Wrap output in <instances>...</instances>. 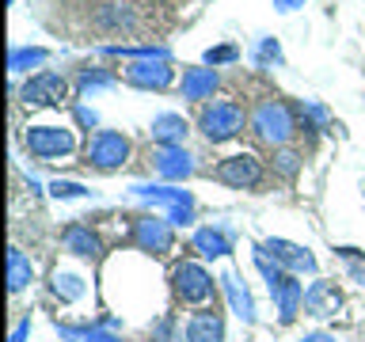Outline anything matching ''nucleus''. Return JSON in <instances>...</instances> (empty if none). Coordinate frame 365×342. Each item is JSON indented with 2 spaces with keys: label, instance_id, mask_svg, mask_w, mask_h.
Listing matches in <instances>:
<instances>
[{
  "label": "nucleus",
  "instance_id": "1",
  "mask_svg": "<svg viewBox=\"0 0 365 342\" xmlns=\"http://www.w3.org/2000/svg\"><path fill=\"white\" fill-rule=\"evenodd\" d=\"M194 0H38L42 19L73 38H145L164 34Z\"/></svg>",
  "mask_w": 365,
  "mask_h": 342
},
{
  "label": "nucleus",
  "instance_id": "2",
  "mask_svg": "<svg viewBox=\"0 0 365 342\" xmlns=\"http://www.w3.org/2000/svg\"><path fill=\"white\" fill-rule=\"evenodd\" d=\"M297 114L289 110V103L278 99V95H262L251 103L247 110V133L255 137L259 145H270V148H282L297 137Z\"/></svg>",
  "mask_w": 365,
  "mask_h": 342
},
{
  "label": "nucleus",
  "instance_id": "3",
  "mask_svg": "<svg viewBox=\"0 0 365 342\" xmlns=\"http://www.w3.org/2000/svg\"><path fill=\"white\" fill-rule=\"evenodd\" d=\"M198 130L205 133V141L225 145V141H232V137H240L247 130V110L232 99H213V103H205L202 114H198Z\"/></svg>",
  "mask_w": 365,
  "mask_h": 342
},
{
  "label": "nucleus",
  "instance_id": "4",
  "mask_svg": "<svg viewBox=\"0 0 365 342\" xmlns=\"http://www.w3.org/2000/svg\"><path fill=\"white\" fill-rule=\"evenodd\" d=\"M210 175L217 182L232 190H259L267 182V171H262V160L251 156V152H236V156H225L217 167H210Z\"/></svg>",
  "mask_w": 365,
  "mask_h": 342
},
{
  "label": "nucleus",
  "instance_id": "5",
  "mask_svg": "<svg viewBox=\"0 0 365 342\" xmlns=\"http://www.w3.org/2000/svg\"><path fill=\"white\" fill-rule=\"evenodd\" d=\"M23 145L38 160H57V156H68L76 148V133L65 130V125H31L23 133Z\"/></svg>",
  "mask_w": 365,
  "mask_h": 342
},
{
  "label": "nucleus",
  "instance_id": "6",
  "mask_svg": "<svg viewBox=\"0 0 365 342\" xmlns=\"http://www.w3.org/2000/svg\"><path fill=\"white\" fill-rule=\"evenodd\" d=\"M88 167H99V171H114L130 160V137L125 133H114V130H99L96 137L88 141Z\"/></svg>",
  "mask_w": 365,
  "mask_h": 342
},
{
  "label": "nucleus",
  "instance_id": "7",
  "mask_svg": "<svg viewBox=\"0 0 365 342\" xmlns=\"http://www.w3.org/2000/svg\"><path fill=\"white\" fill-rule=\"evenodd\" d=\"M65 99H68V80L61 73H38L19 91L23 107H61Z\"/></svg>",
  "mask_w": 365,
  "mask_h": 342
},
{
  "label": "nucleus",
  "instance_id": "8",
  "mask_svg": "<svg viewBox=\"0 0 365 342\" xmlns=\"http://www.w3.org/2000/svg\"><path fill=\"white\" fill-rule=\"evenodd\" d=\"M171 285H175V296L182 304H205L213 296V278L198 266V262H179V266L171 270Z\"/></svg>",
  "mask_w": 365,
  "mask_h": 342
},
{
  "label": "nucleus",
  "instance_id": "9",
  "mask_svg": "<svg viewBox=\"0 0 365 342\" xmlns=\"http://www.w3.org/2000/svg\"><path fill=\"white\" fill-rule=\"evenodd\" d=\"M137 198L153 202V205H168L171 209V221L175 224H190L194 221V198L187 190H171V187H145V182H133L130 187Z\"/></svg>",
  "mask_w": 365,
  "mask_h": 342
},
{
  "label": "nucleus",
  "instance_id": "10",
  "mask_svg": "<svg viewBox=\"0 0 365 342\" xmlns=\"http://www.w3.org/2000/svg\"><path fill=\"white\" fill-rule=\"evenodd\" d=\"M125 80L137 88H168L171 84V65L168 57H137V61L125 65Z\"/></svg>",
  "mask_w": 365,
  "mask_h": 342
},
{
  "label": "nucleus",
  "instance_id": "11",
  "mask_svg": "<svg viewBox=\"0 0 365 342\" xmlns=\"http://www.w3.org/2000/svg\"><path fill=\"white\" fill-rule=\"evenodd\" d=\"M133 244L141 251H153V255H168L171 244H175V236H171V228L164 221H156V217H141V221L133 224Z\"/></svg>",
  "mask_w": 365,
  "mask_h": 342
},
{
  "label": "nucleus",
  "instance_id": "12",
  "mask_svg": "<svg viewBox=\"0 0 365 342\" xmlns=\"http://www.w3.org/2000/svg\"><path fill=\"white\" fill-rule=\"evenodd\" d=\"M148 160H153V167H156V175H164V179H187L194 164H190V152L182 145H160L148 152Z\"/></svg>",
  "mask_w": 365,
  "mask_h": 342
},
{
  "label": "nucleus",
  "instance_id": "13",
  "mask_svg": "<svg viewBox=\"0 0 365 342\" xmlns=\"http://www.w3.org/2000/svg\"><path fill=\"white\" fill-rule=\"evenodd\" d=\"M262 251L278 262V266H285L289 274H304V270H316V259L308 255L304 247H297V244H285V239H267L262 244Z\"/></svg>",
  "mask_w": 365,
  "mask_h": 342
},
{
  "label": "nucleus",
  "instance_id": "14",
  "mask_svg": "<svg viewBox=\"0 0 365 342\" xmlns=\"http://www.w3.org/2000/svg\"><path fill=\"white\" fill-rule=\"evenodd\" d=\"M270 296L282 308V323H289L297 316V308L304 304V289H301V281H293V274H282L278 281H270Z\"/></svg>",
  "mask_w": 365,
  "mask_h": 342
},
{
  "label": "nucleus",
  "instance_id": "15",
  "mask_svg": "<svg viewBox=\"0 0 365 342\" xmlns=\"http://www.w3.org/2000/svg\"><path fill=\"white\" fill-rule=\"evenodd\" d=\"M304 308H308V316H335V308H339L335 285L331 281H312L304 289Z\"/></svg>",
  "mask_w": 365,
  "mask_h": 342
},
{
  "label": "nucleus",
  "instance_id": "16",
  "mask_svg": "<svg viewBox=\"0 0 365 342\" xmlns=\"http://www.w3.org/2000/svg\"><path fill=\"white\" fill-rule=\"evenodd\" d=\"M221 338H225V327L217 312H194L187 319V342H221Z\"/></svg>",
  "mask_w": 365,
  "mask_h": 342
},
{
  "label": "nucleus",
  "instance_id": "17",
  "mask_svg": "<svg viewBox=\"0 0 365 342\" xmlns=\"http://www.w3.org/2000/svg\"><path fill=\"white\" fill-rule=\"evenodd\" d=\"M217 84H221V80H217L213 68H187L179 91H182V99H205V95L217 91Z\"/></svg>",
  "mask_w": 365,
  "mask_h": 342
},
{
  "label": "nucleus",
  "instance_id": "18",
  "mask_svg": "<svg viewBox=\"0 0 365 342\" xmlns=\"http://www.w3.org/2000/svg\"><path fill=\"white\" fill-rule=\"evenodd\" d=\"M61 244L73 251V255H80V259H96L99 255V236L91 232L88 224H68L61 232Z\"/></svg>",
  "mask_w": 365,
  "mask_h": 342
},
{
  "label": "nucleus",
  "instance_id": "19",
  "mask_svg": "<svg viewBox=\"0 0 365 342\" xmlns=\"http://www.w3.org/2000/svg\"><path fill=\"white\" fill-rule=\"evenodd\" d=\"M182 137H187V122H182L179 114H156V118H153V141H160V145H182Z\"/></svg>",
  "mask_w": 365,
  "mask_h": 342
},
{
  "label": "nucleus",
  "instance_id": "20",
  "mask_svg": "<svg viewBox=\"0 0 365 342\" xmlns=\"http://www.w3.org/2000/svg\"><path fill=\"white\" fill-rule=\"evenodd\" d=\"M225 293H228V301H232V312L244 319V323H255V308H251V296H247V289L240 285V278L236 274H225Z\"/></svg>",
  "mask_w": 365,
  "mask_h": 342
},
{
  "label": "nucleus",
  "instance_id": "21",
  "mask_svg": "<svg viewBox=\"0 0 365 342\" xmlns=\"http://www.w3.org/2000/svg\"><path fill=\"white\" fill-rule=\"evenodd\" d=\"M34 278V266H31V259L23 255L19 247H11L8 251V289L11 293H19V289H27V281Z\"/></svg>",
  "mask_w": 365,
  "mask_h": 342
},
{
  "label": "nucleus",
  "instance_id": "22",
  "mask_svg": "<svg viewBox=\"0 0 365 342\" xmlns=\"http://www.w3.org/2000/svg\"><path fill=\"white\" fill-rule=\"evenodd\" d=\"M194 247H198L205 259H217V255H228V251H232V244H228V236L221 228H198V232H194Z\"/></svg>",
  "mask_w": 365,
  "mask_h": 342
},
{
  "label": "nucleus",
  "instance_id": "23",
  "mask_svg": "<svg viewBox=\"0 0 365 342\" xmlns=\"http://www.w3.org/2000/svg\"><path fill=\"white\" fill-rule=\"evenodd\" d=\"M301 152H297V148H289V145H282V148H274V156H270V167L278 171L282 179H293L297 171H301Z\"/></svg>",
  "mask_w": 365,
  "mask_h": 342
},
{
  "label": "nucleus",
  "instance_id": "24",
  "mask_svg": "<svg viewBox=\"0 0 365 342\" xmlns=\"http://www.w3.org/2000/svg\"><path fill=\"white\" fill-rule=\"evenodd\" d=\"M53 293L61 296V301H80L84 296V281L76 278V274H53Z\"/></svg>",
  "mask_w": 365,
  "mask_h": 342
},
{
  "label": "nucleus",
  "instance_id": "25",
  "mask_svg": "<svg viewBox=\"0 0 365 342\" xmlns=\"http://www.w3.org/2000/svg\"><path fill=\"white\" fill-rule=\"evenodd\" d=\"M46 50H11V57H8V68L11 73H27L31 65H42L46 61Z\"/></svg>",
  "mask_w": 365,
  "mask_h": 342
},
{
  "label": "nucleus",
  "instance_id": "26",
  "mask_svg": "<svg viewBox=\"0 0 365 342\" xmlns=\"http://www.w3.org/2000/svg\"><path fill=\"white\" fill-rule=\"evenodd\" d=\"M236 57H240V46H232V42L205 50V61H210V65H228V61H236Z\"/></svg>",
  "mask_w": 365,
  "mask_h": 342
},
{
  "label": "nucleus",
  "instance_id": "27",
  "mask_svg": "<svg viewBox=\"0 0 365 342\" xmlns=\"http://www.w3.org/2000/svg\"><path fill=\"white\" fill-rule=\"evenodd\" d=\"M50 194L53 198H84V187L80 182H65V179H57V182H50Z\"/></svg>",
  "mask_w": 365,
  "mask_h": 342
},
{
  "label": "nucleus",
  "instance_id": "28",
  "mask_svg": "<svg viewBox=\"0 0 365 342\" xmlns=\"http://www.w3.org/2000/svg\"><path fill=\"white\" fill-rule=\"evenodd\" d=\"M339 255H342V259H350V278L365 285V262H361L358 255H354V247H342V251H339Z\"/></svg>",
  "mask_w": 365,
  "mask_h": 342
},
{
  "label": "nucleus",
  "instance_id": "29",
  "mask_svg": "<svg viewBox=\"0 0 365 342\" xmlns=\"http://www.w3.org/2000/svg\"><path fill=\"white\" fill-rule=\"evenodd\" d=\"M103 84H110V76L107 73H80V88H103Z\"/></svg>",
  "mask_w": 365,
  "mask_h": 342
},
{
  "label": "nucleus",
  "instance_id": "30",
  "mask_svg": "<svg viewBox=\"0 0 365 342\" xmlns=\"http://www.w3.org/2000/svg\"><path fill=\"white\" fill-rule=\"evenodd\" d=\"M270 57H274V61H282V50H278V42L267 38V42L259 46V61H270Z\"/></svg>",
  "mask_w": 365,
  "mask_h": 342
},
{
  "label": "nucleus",
  "instance_id": "31",
  "mask_svg": "<svg viewBox=\"0 0 365 342\" xmlns=\"http://www.w3.org/2000/svg\"><path fill=\"white\" fill-rule=\"evenodd\" d=\"M27 331H31V319H19L16 331H11V342H23V338H27Z\"/></svg>",
  "mask_w": 365,
  "mask_h": 342
},
{
  "label": "nucleus",
  "instance_id": "32",
  "mask_svg": "<svg viewBox=\"0 0 365 342\" xmlns=\"http://www.w3.org/2000/svg\"><path fill=\"white\" fill-rule=\"evenodd\" d=\"M76 118L84 122V125H96V110H88V107H76Z\"/></svg>",
  "mask_w": 365,
  "mask_h": 342
},
{
  "label": "nucleus",
  "instance_id": "33",
  "mask_svg": "<svg viewBox=\"0 0 365 342\" xmlns=\"http://www.w3.org/2000/svg\"><path fill=\"white\" fill-rule=\"evenodd\" d=\"M304 4V0H274V8H278V11H293V8H301Z\"/></svg>",
  "mask_w": 365,
  "mask_h": 342
},
{
  "label": "nucleus",
  "instance_id": "34",
  "mask_svg": "<svg viewBox=\"0 0 365 342\" xmlns=\"http://www.w3.org/2000/svg\"><path fill=\"white\" fill-rule=\"evenodd\" d=\"M84 342H118L114 335H103V331H91V335H84Z\"/></svg>",
  "mask_w": 365,
  "mask_h": 342
},
{
  "label": "nucleus",
  "instance_id": "35",
  "mask_svg": "<svg viewBox=\"0 0 365 342\" xmlns=\"http://www.w3.org/2000/svg\"><path fill=\"white\" fill-rule=\"evenodd\" d=\"M301 342H335V338H327V335H308V338H301Z\"/></svg>",
  "mask_w": 365,
  "mask_h": 342
}]
</instances>
